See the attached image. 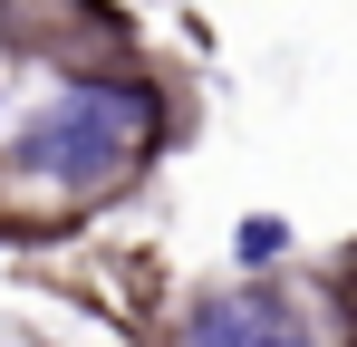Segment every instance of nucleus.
<instances>
[{
  "label": "nucleus",
  "mask_w": 357,
  "mask_h": 347,
  "mask_svg": "<svg viewBox=\"0 0 357 347\" xmlns=\"http://www.w3.org/2000/svg\"><path fill=\"white\" fill-rule=\"evenodd\" d=\"M193 347H309V328L271 289H222V299L193 309Z\"/></svg>",
  "instance_id": "obj_2"
},
{
  "label": "nucleus",
  "mask_w": 357,
  "mask_h": 347,
  "mask_svg": "<svg viewBox=\"0 0 357 347\" xmlns=\"http://www.w3.org/2000/svg\"><path fill=\"white\" fill-rule=\"evenodd\" d=\"M165 107L145 87H116V77H87V87H59L49 116L20 135V164L49 174V183H116L145 145H155Z\"/></svg>",
  "instance_id": "obj_1"
},
{
  "label": "nucleus",
  "mask_w": 357,
  "mask_h": 347,
  "mask_svg": "<svg viewBox=\"0 0 357 347\" xmlns=\"http://www.w3.org/2000/svg\"><path fill=\"white\" fill-rule=\"evenodd\" d=\"M280 241H290V231L271 222V213H251V222L232 231V251H241V261H271V251H280Z\"/></svg>",
  "instance_id": "obj_3"
}]
</instances>
